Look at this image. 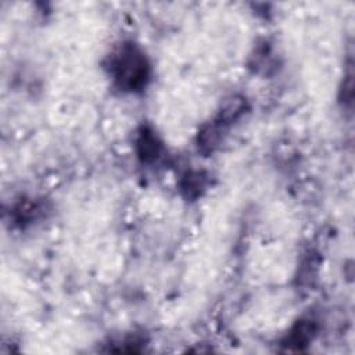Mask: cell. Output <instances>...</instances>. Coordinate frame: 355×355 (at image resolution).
I'll return each mask as SVG.
<instances>
[{
  "instance_id": "cell-1",
  "label": "cell",
  "mask_w": 355,
  "mask_h": 355,
  "mask_svg": "<svg viewBox=\"0 0 355 355\" xmlns=\"http://www.w3.org/2000/svg\"><path fill=\"white\" fill-rule=\"evenodd\" d=\"M110 71L121 90L137 92L150 79V64L144 53L133 43L122 44L111 55Z\"/></svg>"
},
{
  "instance_id": "cell-2",
  "label": "cell",
  "mask_w": 355,
  "mask_h": 355,
  "mask_svg": "<svg viewBox=\"0 0 355 355\" xmlns=\"http://www.w3.org/2000/svg\"><path fill=\"white\" fill-rule=\"evenodd\" d=\"M244 111L243 101L234 100L230 103L225 110L220 111V114L201 132L198 146L201 148L212 150L223 137V135L227 132L229 126L240 118V115Z\"/></svg>"
},
{
  "instance_id": "cell-3",
  "label": "cell",
  "mask_w": 355,
  "mask_h": 355,
  "mask_svg": "<svg viewBox=\"0 0 355 355\" xmlns=\"http://www.w3.org/2000/svg\"><path fill=\"white\" fill-rule=\"evenodd\" d=\"M136 150L143 162H154L161 154V143L153 130L143 128L136 140Z\"/></svg>"
},
{
  "instance_id": "cell-4",
  "label": "cell",
  "mask_w": 355,
  "mask_h": 355,
  "mask_svg": "<svg viewBox=\"0 0 355 355\" xmlns=\"http://www.w3.org/2000/svg\"><path fill=\"white\" fill-rule=\"evenodd\" d=\"M315 334V326L313 322L306 319V320H300L287 334V340L284 344L288 347H295V348H302L306 345Z\"/></svg>"
}]
</instances>
